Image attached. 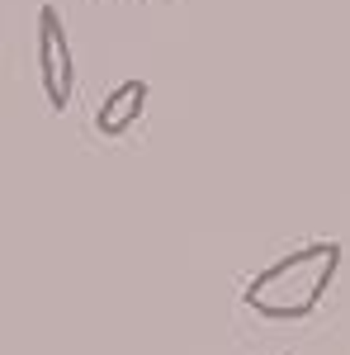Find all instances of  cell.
<instances>
[{
    "mask_svg": "<svg viewBox=\"0 0 350 355\" xmlns=\"http://www.w3.org/2000/svg\"><path fill=\"white\" fill-rule=\"evenodd\" d=\"M341 242H308L279 256L274 266L256 275L242 289V299L251 313H261L270 322H294V318H308L317 303L326 299L331 279L341 270Z\"/></svg>",
    "mask_w": 350,
    "mask_h": 355,
    "instance_id": "cell-1",
    "label": "cell"
},
{
    "mask_svg": "<svg viewBox=\"0 0 350 355\" xmlns=\"http://www.w3.org/2000/svg\"><path fill=\"white\" fill-rule=\"evenodd\" d=\"M38 81H43V95L57 114L71 105L76 67H71V48H67V24L53 5L38 10Z\"/></svg>",
    "mask_w": 350,
    "mask_h": 355,
    "instance_id": "cell-2",
    "label": "cell"
},
{
    "mask_svg": "<svg viewBox=\"0 0 350 355\" xmlns=\"http://www.w3.org/2000/svg\"><path fill=\"white\" fill-rule=\"evenodd\" d=\"M147 110V81H123L105 95V105L95 110V133L100 137H123Z\"/></svg>",
    "mask_w": 350,
    "mask_h": 355,
    "instance_id": "cell-3",
    "label": "cell"
}]
</instances>
